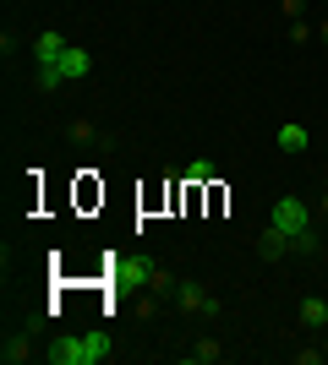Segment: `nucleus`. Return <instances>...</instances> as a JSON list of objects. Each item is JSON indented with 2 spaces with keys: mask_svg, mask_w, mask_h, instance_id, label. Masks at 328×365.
<instances>
[{
  "mask_svg": "<svg viewBox=\"0 0 328 365\" xmlns=\"http://www.w3.org/2000/svg\"><path fill=\"white\" fill-rule=\"evenodd\" d=\"M307 224H312V207L301 197H279L274 202V229H284V235H307Z\"/></svg>",
  "mask_w": 328,
  "mask_h": 365,
  "instance_id": "3",
  "label": "nucleus"
},
{
  "mask_svg": "<svg viewBox=\"0 0 328 365\" xmlns=\"http://www.w3.org/2000/svg\"><path fill=\"white\" fill-rule=\"evenodd\" d=\"M61 55H66V38H61V33H39V38H33V61H39V66H55Z\"/></svg>",
  "mask_w": 328,
  "mask_h": 365,
  "instance_id": "5",
  "label": "nucleus"
},
{
  "mask_svg": "<svg viewBox=\"0 0 328 365\" xmlns=\"http://www.w3.org/2000/svg\"><path fill=\"white\" fill-rule=\"evenodd\" d=\"M44 354H49V365H99V360H109V338L104 333H77V338H61Z\"/></svg>",
  "mask_w": 328,
  "mask_h": 365,
  "instance_id": "1",
  "label": "nucleus"
},
{
  "mask_svg": "<svg viewBox=\"0 0 328 365\" xmlns=\"http://www.w3.org/2000/svg\"><path fill=\"white\" fill-rule=\"evenodd\" d=\"M99 131H94V120H71V142H94Z\"/></svg>",
  "mask_w": 328,
  "mask_h": 365,
  "instance_id": "11",
  "label": "nucleus"
},
{
  "mask_svg": "<svg viewBox=\"0 0 328 365\" xmlns=\"http://www.w3.org/2000/svg\"><path fill=\"white\" fill-rule=\"evenodd\" d=\"M187 180L192 185H208V180H214V164H208V158H192V164H187Z\"/></svg>",
  "mask_w": 328,
  "mask_h": 365,
  "instance_id": "10",
  "label": "nucleus"
},
{
  "mask_svg": "<svg viewBox=\"0 0 328 365\" xmlns=\"http://www.w3.org/2000/svg\"><path fill=\"white\" fill-rule=\"evenodd\" d=\"M257 251H263V257H284V251H296V240H290L284 229H263V240H257Z\"/></svg>",
  "mask_w": 328,
  "mask_h": 365,
  "instance_id": "6",
  "label": "nucleus"
},
{
  "mask_svg": "<svg viewBox=\"0 0 328 365\" xmlns=\"http://www.w3.org/2000/svg\"><path fill=\"white\" fill-rule=\"evenodd\" d=\"M301 148H307V125H296V120L279 125V153H301Z\"/></svg>",
  "mask_w": 328,
  "mask_h": 365,
  "instance_id": "7",
  "label": "nucleus"
},
{
  "mask_svg": "<svg viewBox=\"0 0 328 365\" xmlns=\"http://www.w3.org/2000/svg\"><path fill=\"white\" fill-rule=\"evenodd\" d=\"M0 354H6V365H16V360H28V344H6Z\"/></svg>",
  "mask_w": 328,
  "mask_h": 365,
  "instance_id": "13",
  "label": "nucleus"
},
{
  "mask_svg": "<svg viewBox=\"0 0 328 365\" xmlns=\"http://www.w3.org/2000/svg\"><path fill=\"white\" fill-rule=\"evenodd\" d=\"M323 354H328V338H323Z\"/></svg>",
  "mask_w": 328,
  "mask_h": 365,
  "instance_id": "16",
  "label": "nucleus"
},
{
  "mask_svg": "<svg viewBox=\"0 0 328 365\" xmlns=\"http://www.w3.org/2000/svg\"><path fill=\"white\" fill-rule=\"evenodd\" d=\"M301 322H307V327H328V300H301Z\"/></svg>",
  "mask_w": 328,
  "mask_h": 365,
  "instance_id": "8",
  "label": "nucleus"
},
{
  "mask_svg": "<svg viewBox=\"0 0 328 365\" xmlns=\"http://www.w3.org/2000/svg\"><path fill=\"white\" fill-rule=\"evenodd\" d=\"M175 300H181V311H197V317H219V300L203 289V284H181V289H175Z\"/></svg>",
  "mask_w": 328,
  "mask_h": 365,
  "instance_id": "4",
  "label": "nucleus"
},
{
  "mask_svg": "<svg viewBox=\"0 0 328 365\" xmlns=\"http://www.w3.org/2000/svg\"><path fill=\"white\" fill-rule=\"evenodd\" d=\"M219 354H224V344H219V338H203V344H192V360H203V365H214Z\"/></svg>",
  "mask_w": 328,
  "mask_h": 365,
  "instance_id": "9",
  "label": "nucleus"
},
{
  "mask_svg": "<svg viewBox=\"0 0 328 365\" xmlns=\"http://www.w3.org/2000/svg\"><path fill=\"white\" fill-rule=\"evenodd\" d=\"M317 38H323V49H328V16H323V22H317Z\"/></svg>",
  "mask_w": 328,
  "mask_h": 365,
  "instance_id": "14",
  "label": "nucleus"
},
{
  "mask_svg": "<svg viewBox=\"0 0 328 365\" xmlns=\"http://www.w3.org/2000/svg\"><path fill=\"white\" fill-rule=\"evenodd\" d=\"M323 218H328V197H323Z\"/></svg>",
  "mask_w": 328,
  "mask_h": 365,
  "instance_id": "15",
  "label": "nucleus"
},
{
  "mask_svg": "<svg viewBox=\"0 0 328 365\" xmlns=\"http://www.w3.org/2000/svg\"><path fill=\"white\" fill-rule=\"evenodd\" d=\"M88 71H94V55L82 44H66V55L55 66H39V88H66V82H82Z\"/></svg>",
  "mask_w": 328,
  "mask_h": 365,
  "instance_id": "2",
  "label": "nucleus"
},
{
  "mask_svg": "<svg viewBox=\"0 0 328 365\" xmlns=\"http://www.w3.org/2000/svg\"><path fill=\"white\" fill-rule=\"evenodd\" d=\"M312 33H317V28H312V22H301V16H296V22H290V38H296V44H307Z\"/></svg>",
  "mask_w": 328,
  "mask_h": 365,
  "instance_id": "12",
  "label": "nucleus"
}]
</instances>
